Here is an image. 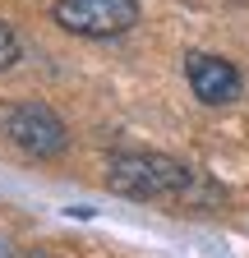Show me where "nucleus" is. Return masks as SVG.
Instances as JSON below:
<instances>
[{"mask_svg":"<svg viewBox=\"0 0 249 258\" xmlns=\"http://www.w3.org/2000/svg\"><path fill=\"white\" fill-rule=\"evenodd\" d=\"M106 184L143 203H217V189L194 166L162 152H115L106 161Z\"/></svg>","mask_w":249,"mask_h":258,"instance_id":"obj_1","label":"nucleus"},{"mask_svg":"<svg viewBox=\"0 0 249 258\" xmlns=\"http://www.w3.org/2000/svg\"><path fill=\"white\" fill-rule=\"evenodd\" d=\"M14 60H19V32L0 19V70H10Z\"/></svg>","mask_w":249,"mask_h":258,"instance_id":"obj_5","label":"nucleus"},{"mask_svg":"<svg viewBox=\"0 0 249 258\" xmlns=\"http://www.w3.org/2000/svg\"><path fill=\"white\" fill-rule=\"evenodd\" d=\"M0 258H10V240L5 235H0Z\"/></svg>","mask_w":249,"mask_h":258,"instance_id":"obj_6","label":"nucleus"},{"mask_svg":"<svg viewBox=\"0 0 249 258\" xmlns=\"http://www.w3.org/2000/svg\"><path fill=\"white\" fill-rule=\"evenodd\" d=\"M5 134L28 152V157H60L70 148V129L46 102H19L5 111Z\"/></svg>","mask_w":249,"mask_h":258,"instance_id":"obj_3","label":"nucleus"},{"mask_svg":"<svg viewBox=\"0 0 249 258\" xmlns=\"http://www.w3.org/2000/svg\"><path fill=\"white\" fill-rule=\"evenodd\" d=\"M51 14L74 37H120L139 23V0H55Z\"/></svg>","mask_w":249,"mask_h":258,"instance_id":"obj_2","label":"nucleus"},{"mask_svg":"<svg viewBox=\"0 0 249 258\" xmlns=\"http://www.w3.org/2000/svg\"><path fill=\"white\" fill-rule=\"evenodd\" d=\"M184 74H190V88H194V97H199L203 106H226V102H235L240 88H244V79H240L235 64L222 60V55H208V51L184 55Z\"/></svg>","mask_w":249,"mask_h":258,"instance_id":"obj_4","label":"nucleus"}]
</instances>
